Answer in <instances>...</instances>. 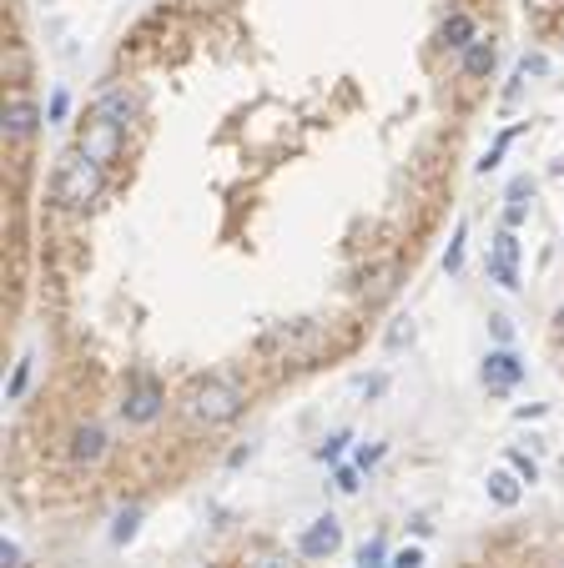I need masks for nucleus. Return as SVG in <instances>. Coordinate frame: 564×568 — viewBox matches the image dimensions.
I'll return each mask as SVG.
<instances>
[{
    "mask_svg": "<svg viewBox=\"0 0 564 568\" xmlns=\"http://www.w3.org/2000/svg\"><path fill=\"white\" fill-rule=\"evenodd\" d=\"M101 171H106V167H101L96 156H86V152L76 146V152H71L61 167H56V176H51V197L61 201V206H71V212H81L86 201L101 197V182H106Z\"/></svg>",
    "mask_w": 564,
    "mask_h": 568,
    "instance_id": "nucleus-1",
    "label": "nucleus"
},
{
    "mask_svg": "<svg viewBox=\"0 0 564 568\" xmlns=\"http://www.w3.org/2000/svg\"><path fill=\"white\" fill-rule=\"evenodd\" d=\"M187 413L197 417V423H227V417L242 413V387L227 383V377H207V383L192 393Z\"/></svg>",
    "mask_w": 564,
    "mask_h": 568,
    "instance_id": "nucleus-2",
    "label": "nucleus"
},
{
    "mask_svg": "<svg viewBox=\"0 0 564 568\" xmlns=\"http://www.w3.org/2000/svg\"><path fill=\"white\" fill-rule=\"evenodd\" d=\"M489 272H494V282H499V287H519V242L509 237V231H504V237H494Z\"/></svg>",
    "mask_w": 564,
    "mask_h": 568,
    "instance_id": "nucleus-3",
    "label": "nucleus"
},
{
    "mask_svg": "<svg viewBox=\"0 0 564 568\" xmlns=\"http://www.w3.org/2000/svg\"><path fill=\"white\" fill-rule=\"evenodd\" d=\"M338 543H343V528H338V518H317L313 528L302 533L298 549H302V558H328Z\"/></svg>",
    "mask_w": 564,
    "mask_h": 568,
    "instance_id": "nucleus-4",
    "label": "nucleus"
},
{
    "mask_svg": "<svg viewBox=\"0 0 564 568\" xmlns=\"http://www.w3.org/2000/svg\"><path fill=\"white\" fill-rule=\"evenodd\" d=\"M121 408H126V417H131V423H146V417H157V408H161L157 383H152V377H137V393H131Z\"/></svg>",
    "mask_w": 564,
    "mask_h": 568,
    "instance_id": "nucleus-5",
    "label": "nucleus"
},
{
    "mask_svg": "<svg viewBox=\"0 0 564 568\" xmlns=\"http://www.w3.org/2000/svg\"><path fill=\"white\" fill-rule=\"evenodd\" d=\"M5 131H11V141H26L35 131V106L31 101H11V111H5Z\"/></svg>",
    "mask_w": 564,
    "mask_h": 568,
    "instance_id": "nucleus-6",
    "label": "nucleus"
},
{
    "mask_svg": "<svg viewBox=\"0 0 564 568\" xmlns=\"http://www.w3.org/2000/svg\"><path fill=\"white\" fill-rule=\"evenodd\" d=\"M519 372H524V368H519L509 353H494V357L484 362V383H489V387H509V383H519Z\"/></svg>",
    "mask_w": 564,
    "mask_h": 568,
    "instance_id": "nucleus-7",
    "label": "nucleus"
},
{
    "mask_svg": "<svg viewBox=\"0 0 564 568\" xmlns=\"http://www.w3.org/2000/svg\"><path fill=\"white\" fill-rule=\"evenodd\" d=\"M443 46H454V51H469L474 46V16H449V26H443Z\"/></svg>",
    "mask_w": 564,
    "mask_h": 568,
    "instance_id": "nucleus-8",
    "label": "nucleus"
},
{
    "mask_svg": "<svg viewBox=\"0 0 564 568\" xmlns=\"http://www.w3.org/2000/svg\"><path fill=\"white\" fill-rule=\"evenodd\" d=\"M489 66H494V41H474L464 51V76H489Z\"/></svg>",
    "mask_w": 564,
    "mask_h": 568,
    "instance_id": "nucleus-9",
    "label": "nucleus"
},
{
    "mask_svg": "<svg viewBox=\"0 0 564 568\" xmlns=\"http://www.w3.org/2000/svg\"><path fill=\"white\" fill-rule=\"evenodd\" d=\"M489 493H494V503H504V508L519 503V488H514V478H509V473H494V478H489Z\"/></svg>",
    "mask_w": 564,
    "mask_h": 568,
    "instance_id": "nucleus-10",
    "label": "nucleus"
},
{
    "mask_svg": "<svg viewBox=\"0 0 564 568\" xmlns=\"http://www.w3.org/2000/svg\"><path fill=\"white\" fill-rule=\"evenodd\" d=\"M76 458H101V428H81L76 432Z\"/></svg>",
    "mask_w": 564,
    "mask_h": 568,
    "instance_id": "nucleus-11",
    "label": "nucleus"
},
{
    "mask_svg": "<svg viewBox=\"0 0 564 568\" xmlns=\"http://www.w3.org/2000/svg\"><path fill=\"white\" fill-rule=\"evenodd\" d=\"M378 558H383V543H363L358 549V568H378Z\"/></svg>",
    "mask_w": 564,
    "mask_h": 568,
    "instance_id": "nucleus-12",
    "label": "nucleus"
},
{
    "mask_svg": "<svg viewBox=\"0 0 564 568\" xmlns=\"http://www.w3.org/2000/svg\"><path fill=\"white\" fill-rule=\"evenodd\" d=\"M419 564H423L419 549H408V553H398V558H393V568H419Z\"/></svg>",
    "mask_w": 564,
    "mask_h": 568,
    "instance_id": "nucleus-13",
    "label": "nucleus"
},
{
    "mask_svg": "<svg viewBox=\"0 0 564 568\" xmlns=\"http://www.w3.org/2000/svg\"><path fill=\"white\" fill-rule=\"evenodd\" d=\"M509 458H514V468H519V473H524V478H529V483H534V463L524 458V453H509Z\"/></svg>",
    "mask_w": 564,
    "mask_h": 568,
    "instance_id": "nucleus-14",
    "label": "nucleus"
},
{
    "mask_svg": "<svg viewBox=\"0 0 564 568\" xmlns=\"http://www.w3.org/2000/svg\"><path fill=\"white\" fill-rule=\"evenodd\" d=\"M0 558H5V568H20V553H16V543H5V549H0Z\"/></svg>",
    "mask_w": 564,
    "mask_h": 568,
    "instance_id": "nucleus-15",
    "label": "nucleus"
},
{
    "mask_svg": "<svg viewBox=\"0 0 564 568\" xmlns=\"http://www.w3.org/2000/svg\"><path fill=\"white\" fill-rule=\"evenodd\" d=\"M252 568H282V564H278V558H257Z\"/></svg>",
    "mask_w": 564,
    "mask_h": 568,
    "instance_id": "nucleus-16",
    "label": "nucleus"
}]
</instances>
